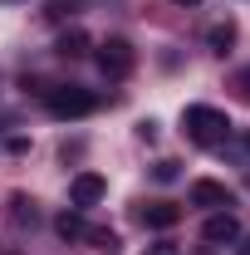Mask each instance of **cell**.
Listing matches in <instances>:
<instances>
[{
	"mask_svg": "<svg viewBox=\"0 0 250 255\" xmlns=\"http://www.w3.org/2000/svg\"><path fill=\"white\" fill-rule=\"evenodd\" d=\"M177 177V162H157V182H172Z\"/></svg>",
	"mask_w": 250,
	"mask_h": 255,
	"instance_id": "5bb4252c",
	"label": "cell"
},
{
	"mask_svg": "<svg viewBox=\"0 0 250 255\" xmlns=\"http://www.w3.org/2000/svg\"><path fill=\"white\" fill-rule=\"evenodd\" d=\"M246 152H250V132H246Z\"/></svg>",
	"mask_w": 250,
	"mask_h": 255,
	"instance_id": "ac0fdd59",
	"label": "cell"
},
{
	"mask_svg": "<svg viewBox=\"0 0 250 255\" xmlns=\"http://www.w3.org/2000/svg\"><path fill=\"white\" fill-rule=\"evenodd\" d=\"M241 255H250V241H246V246H241Z\"/></svg>",
	"mask_w": 250,
	"mask_h": 255,
	"instance_id": "e0dca14e",
	"label": "cell"
},
{
	"mask_svg": "<svg viewBox=\"0 0 250 255\" xmlns=\"http://www.w3.org/2000/svg\"><path fill=\"white\" fill-rule=\"evenodd\" d=\"M206 44H211V54H226V49L236 44V25H231V20L211 25V30H206Z\"/></svg>",
	"mask_w": 250,
	"mask_h": 255,
	"instance_id": "30bf717a",
	"label": "cell"
},
{
	"mask_svg": "<svg viewBox=\"0 0 250 255\" xmlns=\"http://www.w3.org/2000/svg\"><path fill=\"white\" fill-rule=\"evenodd\" d=\"M59 54L64 59H84V54H89V34L84 30H64L59 34Z\"/></svg>",
	"mask_w": 250,
	"mask_h": 255,
	"instance_id": "9c48e42d",
	"label": "cell"
},
{
	"mask_svg": "<svg viewBox=\"0 0 250 255\" xmlns=\"http://www.w3.org/2000/svg\"><path fill=\"white\" fill-rule=\"evenodd\" d=\"M147 255H182V251H177V246H152Z\"/></svg>",
	"mask_w": 250,
	"mask_h": 255,
	"instance_id": "9a60e30c",
	"label": "cell"
},
{
	"mask_svg": "<svg viewBox=\"0 0 250 255\" xmlns=\"http://www.w3.org/2000/svg\"><path fill=\"white\" fill-rule=\"evenodd\" d=\"M103 191H108V182H103L98 172H79V177L69 182V201H74V206H98Z\"/></svg>",
	"mask_w": 250,
	"mask_h": 255,
	"instance_id": "5b68a950",
	"label": "cell"
},
{
	"mask_svg": "<svg viewBox=\"0 0 250 255\" xmlns=\"http://www.w3.org/2000/svg\"><path fill=\"white\" fill-rule=\"evenodd\" d=\"M44 108H49V118H59V123L89 118V113L98 108V94L79 89V84H59V89H44Z\"/></svg>",
	"mask_w": 250,
	"mask_h": 255,
	"instance_id": "7a4b0ae2",
	"label": "cell"
},
{
	"mask_svg": "<svg viewBox=\"0 0 250 255\" xmlns=\"http://www.w3.org/2000/svg\"><path fill=\"white\" fill-rule=\"evenodd\" d=\"M182 132H187V142H196V147H221L231 137V118L221 108H211V103H191L187 113H182Z\"/></svg>",
	"mask_w": 250,
	"mask_h": 255,
	"instance_id": "6da1fadb",
	"label": "cell"
},
{
	"mask_svg": "<svg viewBox=\"0 0 250 255\" xmlns=\"http://www.w3.org/2000/svg\"><path fill=\"white\" fill-rule=\"evenodd\" d=\"M246 187H250V172H246Z\"/></svg>",
	"mask_w": 250,
	"mask_h": 255,
	"instance_id": "d6986e66",
	"label": "cell"
},
{
	"mask_svg": "<svg viewBox=\"0 0 250 255\" xmlns=\"http://www.w3.org/2000/svg\"><path fill=\"white\" fill-rule=\"evenodd\" d=\"M10 221H15V226L30 221V226H34V206L25 201V196H10Z\"/></svg>",
	"mask_w": 250,
	"mask_h": 255,
	"instance_id": "8fae6325",
	"label": "cell"
},
{
	"mask_svg": "<svg viewBox=\"0 0 250 255\" xmlns=\"http://www.w3.org/2000/svg\"><path fill=\"white\" fill-rule=\"evenodd\" d=\"M69 10H74V5H64V0H49V10H44V15H49V20H64Z\"/></svg>",
	"mask_w": 250,
	"mask_h": 255,
	"instance_id": "4fadbf2b",
	"label": "cell"
},
{
	"mask_svg": "<svg viewBox=\"0 0 250 255\" xmlns=\"http://www.w3.org/2000/svg\"><path fill=\"white\" fill-rule=\"evenodd\" d=\"M236 94L250 103V69H241V74H236Z\"/></svg>",
	"mask_w": 250,
	"mask_h": 255,
	"instance_id": "7c38bea8",
	"label": "cell"
},
{
	"mask_svg": "<svg viewBox=\"0 0 250 255\" xmlns=\"http://www.w3.org/2000/svg\"><path fill=\"white\" fill-rule=\"evenodd\" d=\"M98 69H103V79H127V74H132V64H137V54H132V44H127V39H118V34H113V39H103V44H98Z\"/></svg>",
	"mask_w": 250,
	"mask_h": 255,
	"instance_id": "3957f363",
	"label": "cell"
},
{
	"mask_svg": "<svg viewBox=\"0 0 250 255\" xmlns=\"http://www.w3.org/2000/svg\"><path fill=\"white\" fill-rule=\"evenodd\" d=\"M191 206H211V211H226L231 206V191L211 182V177H201V182H191Z\"/></svg>",
	"mask_w": 250,
	"mask_h": 255,
	"instance_id": "52a82bcc",
	"label": "cell"
},
{
	"mask_svg": "<svg viewBox=\"0 0 250 255\" xmlns=\"http://www.w3.org/2000/svg\"><path fill=\"white\" fill-rule=\"evenodd\" d=\"M201 241H206V246H231V241H241V221H236L231 211H216L211 221L201 226Z\"/></svg>",
	"mask_w": 250,
	"mask_h": 255,
	"instance_id": "8992f818",
	"label": "cell"
},
{
	"mask_svg": "<svg viewBox=\"0 0 250 255\" xmlns=\"http://www.w3.org/2000/svg\"><path fill=\"white\" fill-rule=\"evenodd\" d=\"M54 231H59L64 241H94V246H118V236L113 231H103V226H89L79 211H64L59 221H54Z\"/></svg>",
	"mask_w": 250,
	"mask_h": 255,
	"instance_id": "277c9868",
	"label": "cell"
},
{
	"mask_svg": "<svg viewBox=\"0 0 250 255\" xmlns=\"http://www.w3.org/2000/svg\"><path fill=\"white\" fill-rule=\"evenodd\" d=\"M177 5H201V0H177Z\"/></svg>",
	"mask_w": 250,
	"mask_h": 255,
	"instance_id": "2e32d148",
	"label": "cell"
},
{
	"mask_svg": "<svg viewBox=\"0 0 250 255\" xmlns=\"http://www.w3.org/2000/svg\"><path fill=\"white\" fill-rule=\"evenodd\" d=\"M177 221H182V206H172V201H152V206H142V226H152V231H172Z\"/></svg>",
	"mask_w": 250,
	"mask_h": 255,
	"instance_id": "ba28073f",
	"label": "cell"
}]
</instances>
